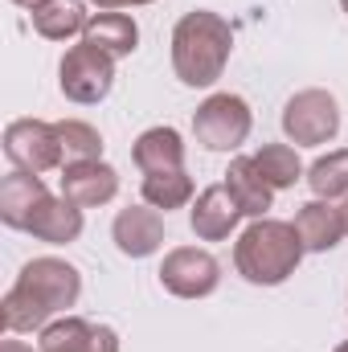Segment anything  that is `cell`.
Here are the masks:
<instances>
[{
    "mask_svg": "<svg viewBox=\"0 0 348 352\" xmlns=\"http://www.w3.org/2000/svg\"><path fill=\"white\" fill-rule=\"evenodd\" d=\"M83 295V274L78 266L66 258H33L21 266L17 283L8 287L4 303H0V320L4 332H33L45 328L54 316H66Z\"/></svg>",
    "mask_w": 348,
    "mask_h": 352,
    "instance_id": "1",
    "label": "cell"
},
{
    "mask_svg": "<svg viewBox=\"0 0 348 352\" xmlns=\"http://www.w3.org/2000/svg\"><path fill=\"white\" fill-rule=\"evenodd\" d=\"M37 352H119V336L107 324H90L78 316H62L50 320L41 328Z\"/></svg>",
    "mask_w": 348,
    "mask_h": 352,
    "instance_id": "10",
    "label": "cell"
},
{
    "mask_svg": "<svg viewBox=\"0 0 348 352\" xmlns=\"http://www.w3.org/2000/svg\"><path fill=\"white\" fill-rule=\"evenodd\" d=\"M254 168L262 173V180L279 192V188H295L303 180V164H299V152L291 144H262L259 152L250 156Z\"/></svg>",
    "mask_w": 348,
    "mask_h": 352,
    "instance_id": "20",
    "label": "cell"
},
{
    "mask_svg": "<svg viewBox=\"0 0 348 352\" xmlns=\"http://www.w3.org/2000/svg\"><path fill=\"white\" fill-rule=\"evenodd\" d=\"M83 41L94 45L98 54H107V58H127V54H135V45H140V25L127 16V12H94L87 25V33H83Z\"/></svg>",
    "mask_w": 348,
    "mask_h": 352,
    "instance_id": "17",
    "label": "cell"
},
{
    "mask_svg": "<svg viewBox=\"0 0 348 352\" xmlns=\"http://www.w3.org/2000/svg\"><path fill=\"white\" fill-rule=\"evenodd\" d=\"M234 54V29L209 8H193L173 29V70L184 87H213Z\"/></svg>",
    "mask_w": 348,
    "mask_h": 352,
    "instance_id": "2",
    "label": "cell"
},
{
    "mask_svg": "<svg viewBox=\"0 0 348 352\" xmlns=\"http://www.w3.org/2000/svg\"><path fill=\"white\" fill-rule=\"evenodd\" d=\"M336 352H348V340H345V344H336Z\"/></svg>",
    "mask_w": 348,
    "mask_h": 352,
    "instance_id": "28",
    "label": "cell"
},
{
    "mask_svg": "<svg viewBox=\"0 0 348 352\" xmlns=\"http://www.w3.org/2000/svg\"><path fill=\"white\" fill-rule=\"evenodd\" d=\"M307 188H312V197H320V201L348 197V148L320 156V160L307 168Z\"/></svg>",
    "mask_w": 348,
    "mask_h": 352,
    "instance_id": "23",
    "label": "cell"
},
{
    "mask_svg": "<svg viewBox=\"0 0 348 352\" xmlns=\"http://www.w3.org/2000/svg\"><path fill=\"white\" fill-rule=\"evenodd\" d=\"M12 4H21V8H29V12H33V8H41L45 0H12Z\"/></svg>",
    "mask_w": 348,
    "mask_h": 352,
    "instance_id": "26",
    "label": "cell"
},
{
    "mask_svg": "<svg viewBox=\"0 0 348 352\" xmlns=\"http://www.w3.org/2000/svg\"><path fill=\"white\" fill-rule=\"evenodd\" d=\"M340 209H345V226H348V197H345V205H340Z\"/></svg>",
    "mask_w": 348,
    "mask_h": 352,
    "instance_id": "27",
    "label": "cell"
},
{
    "mask_svg": "<svg viewBox=\"0 0 348 352\" xmlns=\"http://www.w3.org/2000/svg\"><path fill=\"white\" fill-rule=\"evenodd\" d=\"M254 127V115H250V102L242 94H230V90H217L209 94L197 111H193V135L201 148L209 152H238L246 144Z\"/></svg>",
    "mask_w": 348,
    "mask_h": 352,
    "instance_id": "4",
    "label": "cell"
},
{
    "mask_svg": "<svg viewBox=\"0 0 348 352\" xmlns=\"http://www.w3.org/2000/svg\"><path fill=\"white\" fill-rule=\"evenodd\" d=\"M58 87L70 102L90 107V102H102L111 87H115V58L98 54L94 45H70L62 66H58Z\"/></svg>",
    "mask_w": 348,
    "mask_h": 352,
    "instance_id": "6",
    "label": "cell"
},
{
    "mask_svg": "<svg viewBox=\"0 0 348 352\" xmlns=\"http://www.w3.org/2000/svg\"><path fill=\"white\" fill-rule=\"evenodd\" d=\"M119 192V173L107 160H83L62 168V197L78 209H98Z\"/></svg>",
    "mask_w": 348,
    "mask_h": 352,
    "instance_id": "13",
    "label": "cell"
},
{
    "mask_svg": "<svg viewBox=\"0 0 348 352\" xmlns=\"http://www.w3.org/2000/svg\"><path fill=\"white\" fill-rule=\"evenodd\" d=\"M0 352H33V349H29L25 340H4V344H0Z\"/></svg>",
    "mask_w": 348,
    "mask_h": 352,
    "instance_id": "25",
    "label": "cell"
},
{
    "mask_svg": "<svg viewBox=\"0 0 348 352\" xmlns=\"http://www.w3.org/2000/svg\"><path fill=\"white\" fill-rule=\"evenodd\" d=\"M25 234H33L37 242H50V246H70V242L83 238V209L74 201L50 192L37 205V213H33V221H29Z\"/></svg>",
    "mask_w": 348,
    "mask_h": 352,
    "instance_id": "15",
    "label": "cell"
},
{
    "mask_svg": "<svg viewBox=\"0 0 348 352\" xmlns=\"http://www.w3.org/2000/svg\"><path fill=\"white\" fill-rule=\"evenodd\" d=\"M340 4H345V12H348V0H340Z\"/></svg>",
    "mask_w": 348,
    "mask_h": 352,
    "instance_id": "29",
    "label": "cell"
},
{
    "mask_svg": "<svg viewBox=\"0 0 348 352\" xmlns=\"http://www.w3.org/2000/svg\"><path fill=\"white\" fill-rule=\"evenodd\" d=\"M303 254L307 250H303L295 226L279 221V217H254L238 234V242H234V266L254 287H279V283H287L299 270Z\"/></svg>",
    "mask_w": 348,
    "mask_h": 352,
    "instance_id": "3",
    "label": "cell"
},
{
    "mask_svg": "<svg viewBox=\"0 0 348 352\" xmlns=\"http://www.w3.org/2000/svg\"><path fill=\"white\" fill-rule=\"evenodd\" d=\"M90 25L87 4L83 0H45L41 8H33V29L45 37V41H70V37H83Z\"/></svg>",
    "mask_w": 348,
    "mask_h": 352,
    "instance_id": "19",
    "label": "cell"
},
{
    "mask_svg": "<svg viewBox=\"0 0 348 352\" xmlns=\"http://www.w3.org/2000/svg\"><path fill=\"white\" fill-rule=\"evenodd\" d=\"M131 160H135V168L144 176L184 168V140H180L176 127H148V131L131 144Z\"/></svg>",
    "mask_w": 348,
    "mask_h": 352,
    "instance_id": "16",
    "label": "cell"
},
{
    "mask_svg": "<svg viewBox=\"0 0 348 352\" xmlns=\"http://www.w3.org/2000/svg\"><path fill=\"white\" fill-rule=\"evenodd\" d=\"M4 156H8L12 168L33 176L62 168V144H58L54 123H45V119H12L4 127Z\"/></svg>",
    "mask_w": 348,
    "mask_h": 352,
    "instance_id": "7",
    "label": "cell"
},
{
    "mask_svg": "<svg viewBox=\"0 0 348 352\" xmlns=\"http://www.w3.org/2000/svg\"><path fill=\"white\" fill-rule=\"evenodd\" d=\"M336 131H340V102H336V94L312 87L287 98V107H283V135L291 144L320 148V144H332Z\"/></svg>",
    "mask_w": 348,
    "mask_h": 352,
    "instance_id": "5",
    "label": "cell"
},
{
    "mask_svg": "<svg viewBox=\"0 0 348 352\" xmlns=\"http://www.w3.org/2000/svg\"><path fill=\"white\" fill-rule=\"evenodd\" d=\"M230 192H234V201L242 205V213L246 217H266V209L274 205V188L262 180V173L254 168V160L250 156H234L230 160V168H226V180H221Z\"/></svg>",
    "mask_w": 348,
    "mask_h": 352,
    "instance_id": "18",
    "label": "cell"
},
{
    "mask_svg": "<svg viewBox=\"0 0 348 352\" xmlns=\"http://www.w3.org/2000/svg\"><path fill=\"white\" fill-rule=\"evenodd\" d=\"M242 217H246V213H242V205L234 201V192H230L226 184L201 188L197 201H193V209H188V226H193V234H197L201 242H226V238L238 230Z\"/></svg>",
    "mask_w": 348,
    "mask_h": 352,
    "instance_id": "11",
    "label": "cell"
},
{
    "mask_svg": "<svg viewBox=\"0 0 348 352\" xmlns=\"http://www.w3.org/2000/svg\"><path fill=\"white\" fill-rule=\"evenodd\" d=\"M221 283V263L201 246H176L160 263V287L176 299H205Z\"/></svg>",
    "mask_w": 348,
    "mask_h": 352,
    "instance_id": "8",
    "label": "cell"
},
{
    "mask_svg": "<svg viewBox=\"0 0 348 352\" xmlns=\"http://www.w3.org/2000/svg\"><path fill=\"white\" fill-rule=\"evenodd\" d=\"M295 234L303 242L307 254H324V250H336L340 242L348 238V226H345V209L332 205V201H320L312 197L307 205L295 209Z\"/></svg>",
    "mask_w": 348,
    "mask_h": 352,
    "instance_id": "12",
    "label": "cell"
},
{
    "mask_svg": "<svg viewBox=\"0 0 348 352\" xmlns=\"http://www.w3.org/2000/svg\"><path fill=\"white\" fill-rule=\"evenodd\" d=\"M98 12H119V8H127V4H152V0H90Z\"/></svg>",
    "mask_w": 348,
    "mask_h": 352,
    "instance_id": "24",
    "label": "cell"
},
{
    "mask_svg": "<svg viewBox=\"0 0 348 352\" xmlns=\"http://www.w3.org/2000/svg\"><path fill=\"white\" fill-rule=\"evenodd\" d=\"M45 197H50V188H45L41 176L12 168L0 180V221L8 230H29V221H33V213Z\"/></svg>",
    "mask_w": 348,
    "mask_h": 352,
    "instance_id": "14",
    "label": "cell"
},
{
    "mask_svg": "<svg viewBox=\"0 0 348 352\" xmlns=\"http://www.w3.org/2000/svg\"><path fill=\"white\" fill-rule=\"evenodd\" d=\"M111 242L127 258H148L164 246V217L152 205H127L111 221Z\"/></svg>",
    "mask_w": 348,
    "mask_h": 352,
    "instance_id": "9",
    "label": "cell"
},
{
    "mask_svg": "<svg viewBox=\"0 0 348 352\" xmlns=\"http://www.w3.org/2000/svg\"><path fill=\"white\" fill-rule=\"evenodd\" d=\"M140 192H144V205H152V209H184L188 201H193V176L184 173V168H173V173H148L144 176V184H140Z\"/></svg>",
    "mask_w": 348,
    "mask_h": 352,
    "instance_id": "21",
    "label": "cell"
},
{
    "mask_svg": "<svg viewBox=\"0 0 348 352\" xmlns=\"http://www.w3.org/2000/svg\"><path fill=\"white\" fill-rule=\"evenodd\" d=\"M54 131H58V144H62V168L83 164V160H102L98 127H90L83 119H62V123H54Z\"/></svg>",
    "mask_w": 348,
    "mask_h": 352,
    "instance_id": "22",
    "label": "cell"
}]
</instances>
